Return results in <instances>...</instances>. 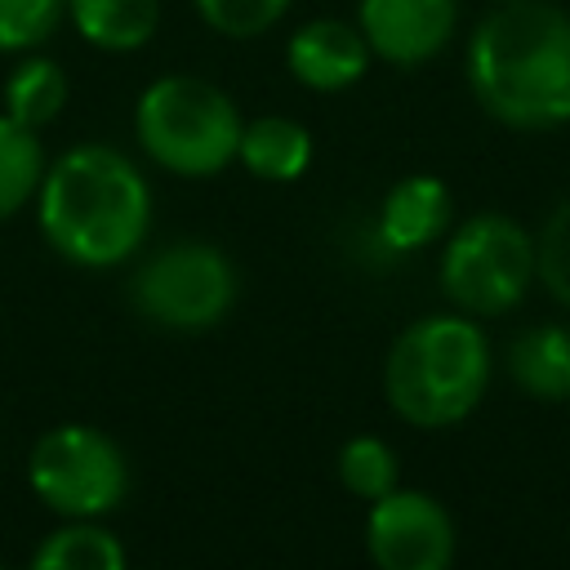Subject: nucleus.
<instances>
[{
	"label": "nucleus",
	"mask_w": 570,
	"mask_h": 570,
	"mask_svg": "<svg viewBox=\"0 0 570 570\" xmlns=\"http://www.w3.org/2000/svg\"><path fill=\"white\" fill-rule=\"evenodd\" d=\"M236 165H245L263 183H294L312 165V129L294 116H254L240 129Z\"/></svg>",
	"instance_id": "obj_12"
},
{
	"label": "nucleus",
	"mask_w": 570,
	"mask_h": 570,
	"mask_svg": "<svg viewBox=\"0 0 570 570\" xmlns=\"http://www.w3.org/2000/svg\"><path fill=\"white\" fill-rule=\"evenodd\" d=\"M334 468H338L343 490H347L352 499H365V503H374V499H383L387 490L401 485L396 450H392L383 436H352V441H343Z\"/></svg>",
	"instance_id": "obj_18"
},
{
	"label": "nucleus",
	"mask_w": 570,
	"mask_h": 570,
	"mask_svg": "<svg viewBox=\"0 0 570 570\" xmlns=\"http://www.w3.org/2000/svg\"><path fill=\"white\" fill-rule=\"evenodd\" d=\"M27 570H129V557L98 521H67L36 543Z\"/></svg>",
	"instance_id": "obj_16"
},
{
	"label": "nucleus",
	"mask_w": 570,
	"mask_h": 570,
	"mask_svg": "<svg viewBox=\"0 0 570 570\" xmlns=\"http://www.w3.org/2000/svg\"><path fill=\"white\" fill-rule=\"evenodd\" d=\"M76 36L102 53H134L160 27V0H67Z\"/></svg>",
	"instance_id": "obj_14"
},
{
	"label": "nucleus",
	"mask_w": 570,
	"mask_h": 570,
	"mask_svg": "<svg viewBox=\"0 0 570 570\" xmlns=\"http://www.w3.org/2000/svg\"><path fill=\"white\" fill-rule=\"evenodd\" d=\"M0 570H4V566H0Z\"/></svg>",
	"instance_id": "obj_23"
},
{
	"label": "nucleus",
	"mask_w": 570,
	"mask_h": 570,
	"mask_svg": "<svg viewBox=\"0 0 570 570\" xmlns=\"http://www.w3.org/2000/svg\"><path fill=\"white\" fill-rule=\"evenodd\" d=\"M490 383V343L463 312L410 321L383 361V396L410 428H450L468 419Z\"/></svg>",
	"instance_id": "obj_3"
},
{
	"label": "nucleus",
	"mask_w": 570,
	"mask_h": 570,
	"mask_svg": "<svg viewBox=\"0 0 570 570\" xmlns=\"http://www.w3.org/2000/svg\"><path fill=\"white\" fill-rule=\"evenodd\" d=\"M289 4L294 0H191L196 18L227 40H254L272 31L289 13Z\"/></svg>",
	"instance_id": "obj_20"
},
{
	"label": "nucleus",
	"mask_w": 570,
	"mask_h": 570,
	"mask_svg": "<svg viewBox=\"0 0 570 570\" xmlns=\"http://www.w3.org/2000/svg\"><path fill=\"white\" fill-rule=\"evenodd\" d=\"M356 27L379 62L423 67L450 45L459 0H356Z\"/></svg>",
	"instance_id": "obj_9"
},
{
	"label": "nucleus",
	"mask_w": 570,
	"mask_h": 570,
	"mask_svg": "<svg viewBox=\"0 0 570 570\" xmlns=\"http://www.w3.org/2000/svg\"><path fill=\"white\" fill-rule=\"evenodd\" d=\"M129 303L160 330H214L236 303V267L209 240H174L142 258L129 281Z\"/></svg>",
	"instance_id": "obj_7"
},
{
	"label": "nucleus",
	"mask_w": 570,
	"mask_h": 570,
	"mask_svg": "<svg viewBox=\"0 0 570 570\" xmlns=\"http://www.w3.org/2000/svg\"><path fill=\"white\" fill-rule=\"evenodd\" d=\"M476 107L508 129L570 125V13L548 0H517L485 13L463 53Z\"/></svg>",
	"instance_id": "obj_2"
},
{
	"label": "nucleus",
	"mask_w": 570,
	"mask_h": 570,
	"mask_svg": "<svg viewBox=\"0 0 570 570\" xmlns=\"http://www.w3.org/2000/svg\"><path fill=\"white\" fill-rule=\"evenodd\" d=\"M36 223L58 258L89 272L120 267L151 232V183L120 147L76 142L45 165Z\"/></svg>",
	"instance_id": "obj_1"
},
{
	"label": "nucleus",
	"mask_w": 570,
	"mask_h": 570,
	"mask_svg": "<svg viewBox=\"0 0 570 570\" xmlns=\"http://www.w3.org/2000/svg\"><path fill=\"white\" fill-rule=\"evenodd\" d=\"M494 4H517V0H494Z\"/></svg>",
	"instance_id": "obj_22"
},
{
	"label": "nucleus",
	"mask_w": 570,
	"mask_h": 570,
	"mask_svg": "<svg viewBox=\"0 0 570 570\" xmlns=\"http://www.w3.org/2000/svg\"><path fill=\"white\" fill-rule=\"evenodd\" d=\"M508 374L534 401H570V330L530 325L508 343Z\"/></svg>",
	"instance_id": "obj_13"
},
{
	"label": "nucleus",
	"mask_w": 570,
	"mask_h": 570,
	"mask_svg": "<svg viewBox=\"0 0 570 570\" xmlns=\"http://www.w3.org/2000/svg\"><path fill=\"white\" fill-rule=\"evenodd\" d=\"M45 165L49 160H45L40 134L0 111V223L36 200Z\"/></svg>",
	"instance_id": "obj_17"
},
{
	"label": "nucleus",
	"mask_w": 570,
	"mask_h": 570,
	"mask_svg": "<svg viewBox=\"0 0 570 570\" xmlns=\"http://www.w3.org/2000/svg\"><path fill=\"white\" fill-rule=\"evenodd\" d=\"M67 98H71V80L62 71V62H53L45 53H18V62L9 67L4 89H0V111L40 134L45 125H53L67 111Z\"/></svg>",
	"instance_id": "obj_15"
},
{
	"label": "nucleus",
	"mask_w": 570,
	"mask_h": 570,
	"mask_svg": "<svg viewBox=\"0 0 570 570\" xmlns=\"http://www.w3.org/2000/svg\"><path fill=\"white\" fill-rule=\"evenodd\" d=\"M67 22V0H0V53H36Z\"/></svg>",
	"instance_id": "obj_19"
},
{
	"label": "nucleus",
	"mask_w": 570,
	"mask_h": 570,
	"mask_svg": "<svg viewBox=\"0 0 570 570\" xmlns=\"http://www.w3.org/2000/svg\"><path fill=\"white\" fill-rule=\"evenodd\" d=\"M374 53L356 22L307 18L285 40V71L312 94H343L370 71Z\"/></svg>",
	"instance_id": "obj_10"
},
{
	"label": "nucleus",
	"mask_w": 570,
	"mask_h": 570,
	"mask_svg": "<svg viewBox=\"0 0 570 570\" xmlns=\"http://www.w3.org/2000/svg\"><path fill=\"white\" fill-rule=\"evenodd\" d=\"M534 276L570 312V196L543 218L534 236Z\"/></svg>",
	"instance_id": "obj_21"
},
{
	"label": "nucleus",
	"mask_w": 570,
	"mask_h": 570,
	"mask_svg": "<svg viewBox=\"0 0 570 570\" xmlns=\"http://www.w3.org/2000/svg\"><path fill=\"white\" fill-rule=\"evenodd\" d=\"M454 543V521L428 490L396 485L370 503L365 552L379 570H450Z\"/></svg>",
	"instance_id": "obj_8"
},
{
	"label": "nucleus",
	"mask_w": 570,
	"mask_h": 570,
	"mask_svg": "<svg viewBox=\"0 0 570 570\" xmlns=\"http://www.w3.org/2000/svg\"><path fill=\"white\" fill-rule=\"evenodd\" d=\"M450 218H454L450 187L432 174H410V178L392 183L379 205V240L392 254H414V249L432 245L436 236H445Z\"/></svg>",
	"instance_id": "obj_11"
},
{
	"label": "nucleus",
	"mask_w": 570,
	"mask_h": 570,
	"mask_svg": "<svg viewBox=\"0 0 570 570\" xmlns=\"http://www.w3.org/2000/svg\"><path fill=\"white\" fill-rule=\"evenodd\" d=\"M245 116L232 94L205 76H156L134 102V138L142 156L178 178H214L236 165Z\"/></svg>",
	"instance_id": "obj_4"
},
{
	"label": "nucleus",
	"mask_w": 570,
	"mask_h": 570,
	"mask_svg": "<svg viewBox=\"0 0 570 570\" xmlns=\"http://www.w3.org/2000/svg\"><path fill=\"white\" fill-rule=\"evenodd\" d=\"M534 281V236L508 214H472L441 254V289L463 316L512 312Z\"/></svg>",
	"instance_id": "obj_6"
},
{
	"label": "nucleus",
	"mask_w": 570,
	"mask_h": 570,
	"mask_svg": "<svg viewBox=\"0 0 570 570\" xmlns=\"http://www.w3.org/2000/svg\"><path fill=\"white\" fill-rule=\"evenodd\" d=\"M27 485L62 521H98L129 494V463L102 428L53 423L27 454Z\"/></svg>",
	"instance_id": "obj_5"
}]
</instances>
